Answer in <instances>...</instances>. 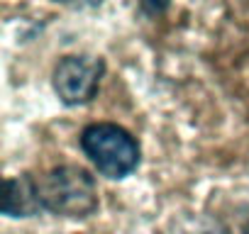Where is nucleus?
Instances as JSON below:
<instances>
[{
	"instance_id": "39448f33",
	"label": "nucleus",
	"mask_w": 249,
	"mask_h": 234,
	"mask_svg": "<svg viewBox=\"0 0 249 234\" xmlns=\"http://www.w3.org/2000/svg\"><path fill=\"white\" fill-rule=\"evenodd\" d=\"M176 234H237V232H232L227 224L217 219H193L186 227L176 229Z\"/></svg>"
},
{
	"instance_id": "f03ea898",
	"label": "nucleus",
	"mask_w": 249,
	"mask_h": 234,
	"mask_svg": "<svg viewBox=\"0 0 249 234\" xmlns=\"http://www.w3.org/2000/svg\"><path fill=\"white\" fill-rule=\"evenodd\" d=\"M78 142L83 154L98 168V173L110 181L130 176L140 166V144L120 125L93 122L81 132Z\"/></svg>"
},
{
	"instance_id": "f257e3e1",
	"label": "nucleus",
	"mask_w": 249,
	"mask_h": 234,
	"mask_svg": "<svg viewBox=\"0 0 249 234\" xmlns=\"http://www.w3.org/2000/svg\"><path fill=\"white\" fill-rule=\"evenodd\" d=\"M35 188L42 212L81 219L98 210V185L81 166H54L35 176Z\"/></svg>"
},
{
	"instance_id": "7ed1b4c3",
	"label": "nucleus",
	"mask_w": 249,
	"mask_h": 234,
	"mask_svg": "<svg viewBox=\"0 0 249 234\" xmlns=\"http://www.w3.org/2000/svg\"><path fill=\"white\" fill-rule=\"evenodd\" d=\"M105 73V61L90 54H69L59 59L52 73L54 90L64 105H86L95 98L100 78Z\"/></svg>"
},
{
	"instance_id": "20e7f679",
	"label": "nucleus",
	"mask_w": 249,
	"mask_h": 234,
	"mask_svg": "<svg viewBox=\"0 0 249 234\" xmlns=\"http://www.w3.org/2000/svg\"><path fill=\"white\" fill-rule=\"evenodd\" d=\"M3 212L8 217H32L39 215V200H37V188H35V176L22 173L13 176L5 181L3 190Z\"/></svg>"
}]
</instances>
